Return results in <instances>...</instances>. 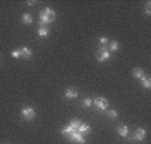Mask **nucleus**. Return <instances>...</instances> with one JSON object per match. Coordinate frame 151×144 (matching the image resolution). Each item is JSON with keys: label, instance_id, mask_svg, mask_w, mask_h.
I'll return each mask as SVG.
<instances>
[{"label": "nucleus", "instance_id": "a211bd4d", "mask_svg": "<svg viewBox=\"0 0 151 144\" xmlns=\"http://www.w3.org/2000/svg\"><path fill=\"white\" fill-rule=\"evenodd\" d=\"M107 115H109L110 119H115V117L118 116V112H116L115 109H110L109 112H107Z\"/></svg>", "mask_w": 151, "mask_h": 144}, {"label": "nucleus", "instance_id": "9d476101", "mask_svg": "<svg viewBox=\"0 0 151 144\" xmlns=\"http://www.w3.org/2000/svg\"><path fill=\"white\" fill-rule=\"evenodd\" d=\"M20 54H22V56H23L24 59H30L32 56V52H31V50H30L28 47L20 48Z\"/></svg>", "mask_w": 151, "mask_h": 144}, {"label": "nucleus", "instance_id": "1a4fd4ad", "mask_svg": "<svg viewBox=\"0 0 151 144\" xmlns=\"http://www.w3.org/2000/svg\"><path fill=\"white\" fill-rule=\"evenodd\" d=\"M118 133H119V136H122V137H127L128 127L127 125H120V127H118Z\"/></svg>", "mask_w": 151, "mask_h": 144}, {"label": "nucleus", "instance_id": "4468645a", "mask_svg": "<svg viewBox=\"0 0 151 144\" xmlns=\"http://www.w3.org/2000/svg\"><path fill=\"white\" fill-rule=\"evenodd\" d=\"M48 28L47 27H39V29H38V33H39V36L40 38H47V35H48Z\"/></svg>", "mask_w": 151, "mask_h": 144}, {"label": "nucleus", "instance_id": "0eeeda50", "mask_svg": "<svg viewBox=\"0 0 151 144\" xmlns=\"http://www.w3.org/2000/svg\"><path fill=\"white\" fill-rule=\"evenodd\" d=\"M78 95H79L78 90H75V88H68V90H66V94H64V96H66L67 99H76Z\"/></svg>", "mask_w": 151, "mask_h": 144}, {"label": "nucleus", "instance_id": "6e6552de", "mask_svg": "<svg viewBox=\"0 0 151 144\" xmlns=\"http://www.w3.org/2000/svg\"><path fill=\"white\" fill-rule=\"evenodd\" d=\"M76 132L82 133V135H86V133L91 132V127H90L88 124H86V123H82V124L79 125V128H78Z\"/></svg>", "mask_w": 151, "mask_h": 144}, {"label": "nucleus", "instance_id": "f3484780", "mask_svg": "<svg viewBox=\"0 0 151 144\" xmlns=\"http://www.w3.org/2000/svg\"><path fill=\"white\" fill-rule=\"evenodd\" d=\"M72 132H75V131H74L72 128H71L70 125H68L67 128H63V129H62V135H63V136H67V137L70 136V135H71Z\"/></svg>", "mask_w": 151, "mask_h": 144}, {"label": "nucleus", "instance_id": "5701e85b", "mask_svg": "<svg viewBox=\"0 0 151 144\" xmlns=\"http://www.w3.org/2000/svg\"><path fill=\"white\" fill-rule=\"evenodd\" d=\"M27 4H28V5H34V4H35V1H27Z\"/></svg>", "mask_w": 151, "mask_h": 144}, {"label": "nucleus", "instance_id": "20e7f679", "mask_svg": "<svg viewBox=\"0 0 151 144\" xmlns=\"http://www.w3.org/2000/svg\"><path fill=\"white\" fill-rule=\"evenodd\" d=\"M22 116H23L24 120H32L35 117V109L31 108V107H24L22 109Z\"/></svg>", "mask_w": 151, "mask_h": 144}, {"label": "nucleus", "instance_id": "6ab92c4d", "mask_svg": "<svg viewBox=\"0 0 151 144\" xmlns=\"http://www.w3.org/2000/svg\"><path fill=\"white\" fill-rule=\"evenodd\" d=\"M91 105H92V100H91V99H88V97H87V99H84V100H83V107L88 108V107H91Z\"/></svg>", "mask_w": 151, "mask_h": 144}, {"label": "nucleus", "instance_id": "f257e3e1", "mask_svg": "<svg viewBox=\"0 0 151 144\" xmlns=\"http://www.w3.org/2000/svg\"><path fill=\"white\" fill-rule=\"evenodd\" d=\"M55 19H56L55 11H52L51 8L47 7L44 11L40 12V27H46L47 24L55 21Z\"/></svg>", "mask_w": 151, "mask_h": 144}, {"label": "nucleus", "instance_id": "dca6fc26", "mask_svg": "<svg viewBox=\"0 0 151 144\" xmlns=\"http://www.w3.org/2000/svg\"><path fill=\"white\" fill-rule=\"evenodd\" d=\"M110 52H115V51L119 50V43L118 42H110Z\"/></svg>", "mask_w": 151, "mask_h": 144}, {"label": "nucleus", "instance_id": "412c9836", "mask_svg": "<svg viewBox=\"0 0 151 144\" xmlns=\"http://www.w3.org/2000/svg\"><path fill=\"white\" fill-rule=\"evenodd\" d=\"M11 56H12V58H15V59L20 58V56H22V54H20V50H15V51H13V52L11 54Z\"/></svg>", "mask_w": 151, "mask_h": 144}, {"label": "nucleus", "instance_id": "7ed1b4c3", "mask_svg": "<svg viewBox=\"0 0 151 144\" xmlns=\"http://www.w3.org/2000/svg\"><path fill=\"white\" fill-rule=\"evenodd\" d=\"M92 104L96 107L99 111H106L107 107H109V100L106 97L100 96V97H96L95 100H92Z\"/></svg>", "mask_w": 151, "mask_h": 144}, {"label": "nucleus", "instance_id": "423d86ee", "mask_svg": "<svg viewBox=\"0 0 151 144\" xmlns=\"http://www.w3.org/2000/svg\"><path fill=\"white\" fill-rule=\"evenodd\" d=\"M144 136H146V129H144V128H138L135 131V133H134L132 139L136 140V141H142L144 139Z\"/></svg>", "mask_w": 151, "mask_h": 144}, {"label": "nucleus", "instance_id": "2eb2a0df", "mask_svg": "<svg viewBox=\"0 0 151 144\" xmlns=\"http://www.w3.org/2000/svg\"><path fill=\"white\" fill-rule=\"evenodd\" d=\"M140 80H142V84H143L144 88H151V79L150 78H147V76H143Z\"/></svg>", "mask_w": 151, "mask_h": 144}, {"label": "nucleus", "instance_id": "f03ea898", "mask_svg": "<svg viewBox=\"0 0 151 144\" xmlns=\"http://www.w3.org/2000/svg\"><path fill=\"white\" fill-rule=\"evenodd\" d=\"M110 56H111V52L107 50V47H100L98 50L96 59L99 63H103V62H106V60H109Z\"/></svg>", "mask_w": 151, "mask_h": 144}, {"label": "nucleus", "instance_id": "4be33fe9", "mask_svg": "<svg viewBox=\"0 0 151 144\" xmlns=\"http://www.w3.org/2000/svg\"><path fill=\"white\" fill-rule=\"evenodd\" d=\"M150 5H151V3H150V1H147V3H146V13H147V15H150V13H151Z\"/></svg>", "mask_w": 151, "mask_h": 144}, {"label": "nucleus", "instance_id": "ddd939ff", "mask_svg": "<svg viewBox=\"0 0 151 144\" xmlns=\"http://www.w3.org/2000/svg\"><path fill=\"white\" fill-rule=\"evenodd\" d=\"M80 124H82V121L79 120V119H72L71 123H70V127L74 129V131H78V128H79V125Z\"/></svg>", "mask_w": 151, "mask_h": 144}, {"label": "nucleus", "instance_id": "9b49d317", "mask_svg": "<svg viewBox=\"0 0 151 144\" xmlns=\"http://www.w3.org/2000/svg\"><path fill=\"white\" fill-rule=\"evenodd\" d=\"M132 75H134V78H136V79H142L144 76V72L142 68H134V70H132Z\"/></svg>", "mask_w": 151, "mask_h": 144}, {"label": "nucleus", "instance_id": "f8f14e48", "mask_svg": "<svg viewBox=\"0 0 151 144\" xmlns=\"http://www.w3.org/2000/svg\"><path fill=\"white\" fill-rule=\"evenodd\" d=\"M22 21H23L26 25H30V24H32V16L30 15V13H24V15L22 16Z\"/></svg>", "mask_w": 151, "mask_h": 144}, {"label": "nucleus", "instance_id": "39448f33", "mask_svg": "<svg viewBox=\"0 0 151 144\" xmlns=\"http://www.w3.org/2000/svg\"><path fill=\"white\" fill-rule=\"evenodd\" d=\"M70 140L71 141H74V143H76V144H84V137H83V135H82V133H79V132H76V131H75V132H72L70 135Z\"/></svg>", "mask_w": 151, "mask_h": 144}, {"label": "nucleus", "instance_id": "aec40b11", "mask_svg": "<svg viewBox=\"0 0 151 144\" xmlns=\"http://www.w3.org/2000/svg\"><path fill=\"white\" fill-rule=\"evenodd\" d=\"M99 43H100V47H106V44H109V39H107L106 36H102L100 40H99Z\"/></svg>", "mask_w": 151, "mask_h": 144}]
</instances>
